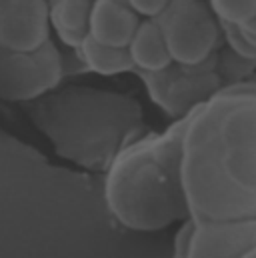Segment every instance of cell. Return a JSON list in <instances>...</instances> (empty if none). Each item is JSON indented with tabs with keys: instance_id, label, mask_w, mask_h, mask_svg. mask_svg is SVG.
<instances>
[{
	"instance_id": "obj_4",
	"label": "cell",
	"mask_w": 256,
	"mask_h": 258,
	"mask_svg": "<svg viewBox=\"0 0 256 258\" xmlns=\"http://www.w3.org/2000/svg\"><path fill=\"white\" fill-rule=\"evenodd\" d=\"M218 52V50H216ZM216 54L206 62L196 66H182L172 62L156 72H134L148 98L172 120L190 114L196 106L206 102L218 88L222 80L214 70Z\"/></svg>"
},
{
	"instance_id": "obj_12",
	"label": "cell",
	"mask_w": 256,
	"mask_h": 258,
	"mask_svg": "<svg viewBox=\"0 0 256 258\" xmlns=\"http://www.w3.org/2000/svg\"><path fill=\"white\" fill-rule=\"evenodd\" d=\"M216 74L220 76L222 84H234V82H242L248 80L256 74V60L242 58L238 54H234L232 50H228L224 44L218 48L216 52V66H214Z\"/></svg>"
},
{
	"instance_id": "obj_13",
	"label": "cell",
	"mask_w": 256,
	"mask_h": 258,
	"mask_svg": "<svg viewBox=\"0 0 256 258\" xmlns=\"http://www.w3.org/2000/svg\"><path fill=\"white\" fill-rule=\"evenodd\" d=\"M220 22L244 24L256 16V0H206Z\"/></svg>"
},
{
	"instance_id": "obj_9",
	"label": "cell",
	"mask_w": 256,
	"mask_h": 258,
	"mask_svg": "<svg viewBox=\"0 0 256 258\" xmlns=\"http://www.w3.org/2000/svg\"><path fill=\"white\" fill-rule=\"evenodd\" d=\"M128 54L134 64V72H156L172 64V56L156 20L140 22L128 44Z\"/></svg>"
},
{
	"instance_id": "obj_19",
	"label": "cell",
	"mask_w": 256,
	"mask_h": 258,
	"mask_svg": "<svg viewBox=\"0 0 256 258\" xmlns=\"http://www.w3.org/2000/svg\"><path fill=\"white\" fill-rule=\"evenodd\" d=\"M92 2H94V0H92Z\"/></svg>"
},
{
	"instance_id": "obj_16",
	"label": "cell",
	"mask_w": 256,
	"mask_h": 258,
	"mask_svg": "<svg viewBox=\"0 0 256 258\" xmlns=\"http://www.w3.org/2000/svg\"><path fill=\"white\" fill-rule=\"evenodd\" d=\"M194 228V220L184 218L182 222H178V230L174 234V242H172V258H184L188 244H190V234Z\"/></svg>"
},
{
	"instance_id": "obj_17",
	"label": "cell",
	"mask_w": 256,
	"mask_h": 258,
	"mask_svg": "<svg viewBox=\"0 0 256 258\" xmlns=\"http://www.w3.org/2000/svg\"><path fill=\"white\" fill-rule=\"evenodd\" d=\"M114 2H124V4H126V0H114Z\"/></svg>"
},
{
	"instance_id": "obj_11",
	"label": "cell",
	"mask_w": 256,
	"mask_h": 258,
	"mask_svg": "<svg viewBox=\"0 0 256 258\" xmlns=\"http://www.w3.org/2000/svg\"><path fill=\"white\" fill-rule=\"evenodd\" d=\"M78 60L84 66V72H92L98 76H120L134 74V64L130 60L128 48H116L96 42L94 38L86 36L82 44L74 50Z\"/></svg>"
},
{
	"instance_id": "obj_15",
	"label": "cell",
	"mask_w": 256,
	"mask_h": 258,
	"mask_svg": "<svg viewBox=\"0 0 256 258\" xmlns=\"http://www.w3.org/2000/svg\"><path fill=\"white\" fill-rule=\"evenodd\" d=\"M170 0H126V4L142 18V20H156L162 10L168 6Z\"/></svg>"
},
{
	"instance_id": "obj_3",
	"label": "cell",
	"mask_w": 256,
	"mask_h": 258,
	"mask_svg": "<svg viewBox=\"0 0 256 258\" xmlns=\"http://www.w3.org/2000/svg\"><path fill=\"white\" fill-rule=\"evenodd\" d=\"M156 22L176 64H202L222 46L220 20L206 0H170Z\"/></svg>"
},
{
	"instance_id": "obj_2",
	"label": "cell",
	"mask_w": 256,
	"mask_h": 258,
	"mask_svg": "<svg viewBox=\"0 0 256 258\" xmlns=\"http://www.w3.org/2000/svg\"><path fill=\"white\" fill-rule=\"evenodd\" d=\"M186 116L172 120L162 132L136 134L104 168V204L120 226L158 232L188 218L180 174Z\"/></svg>"
},
{
	"instance_id": "obj_6",
	"label": "cell",
	"mask_w": 256,
	"mask_h": 258,
	"mask_svg": "<svg viewBox=\"0 0 256 258\" xmlns=\"http://www.w3.org/2000/svg\"><path fill=\"white\" fill-rule=\"evenodd\" d=\"M48 0H0V48L30 52L52 38Z\"/></svg>"
},
{
	"instance_id": "obj_14",
	"label": "cell",
	"mask_w": 256,
	"mask_h": 258,
	"mask_svg": "<svg viewBox=\"0 0 256 258\" xmlns=\"http://www.w3.org/2000/svg\"><path fill=\"white\" fill-rule=\"evenodd\" d=\"M222 26V44L232 50L234 54L248 58V60H256V46L244 36L242 28L238 24H230V22H220Z\"/></svg>"
},
{
	"instance_id": "obj_18",
	"label": "cell",
	"mask_w": 256,
	"mask_h": 258,
	"mask_svg": "<svg viewBox=\"0 0 256 258\" xmlns=\"http://www.w3.org/2000/svg\"><path fill=\"white\" fill-rule=\"evenodd\" d=\"M244 258H250V256H248V254H246V256H244Z\"/></svg>"
},
{
	"instance_id": "obj_8",
	"label": "cell",
	"mask_w": 256,
	"mask_h": 258,
	"mask_svg": "<svg viewBox=\"0 0 256 258\" xmlns=\"http://www.w3.org/2000/svg\"><path fill=\"white\" fill-rule=\"evenodd\" d=\"M142 18L124 2L94 0L88 20V36L100 44L128 48Z\"/></svg>"
},
{
	"instance_id": "obj_5",
	"label": "cell",
	"mask_w": 256,
	"mask_h": 258,
	"mask_svg": "<svg viewBox=\"0 0 256 258\" xmlns=\"http://www.w3.org/2000/svg\"><path fill=\"white\" fill-rule=\"evenodd\" d=\"M66 76V58L50 38L40 48L16 52L0 48V98L30 102L46 96Z\"/></svg>"
},
{
	"instance_id": "obj_10",
	"label": "cell",
	"mask_w": 256,
	"mask_h": 258,
	"mask_svg": "<svg viewBox=\"0 0 256 258\" xmlns=\"http://www.w3.org/2000/svg\"><path fill=\"white\" fill-rule=\"evenodd\" d=\"M92 0H50V28L58 42L76 50L88 36Z\"/></svg>"
},
{
	"instance_id": "obj_7",
	"label": "cell",
	"mask_w": 256,
	"mask_h": 258,
	"mask_svg": "<svg viewBox=\"0 0 256 258\" xmlns=\"http://www.w3.org/2000/svg\"><path fill=\"white\" fill-rule=\"evenodd\" d=\"M256 248V218L194 222L184 258H244Z\"/></svg>"
},
{
	"instance_id": "obj_20",
	"label": "cell",
	"mask_w": 256,
	"mask_h": 258,
	"mask_svg": "<svg viewBox=\"0 0 256 258\" xmlns=\"http://www.w3.org/2000/svg\"><path fill=\"white\" fill-rule=\"evenodd\" d=\"M48 2H50V0H48Z\"/></svg>"
},
{
	"instance_id": "obj_1",
	"label": "cell",
	"mask_w": 256,
	"mask_h": 258,
	"mask_svg": "<svg viewBox=\"0 0 256 258\" xmlns=\"http://www.w3.org/2000/svg\"><path fill=\"white\" fill-rule=\"evenodd\" d=\"M180 174L194 222L256 218V74L186 116Z\"/></svg>"
}]
</instances>
